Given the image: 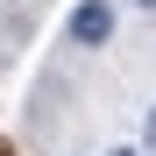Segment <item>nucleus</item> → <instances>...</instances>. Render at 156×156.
Returning <instances> with one entry per match:
<instances>
[{
	"instance_id": "1",
	"label": "nucleus",
	"mask_w": 156,
	"mask_h": 156,
	"mask_svg": "<svg viewBox=\"0 0 156 156\" xmlns=\"http://www.w3.org/2000/svg\"><path fill=\"white\" fill-rule=\"evenodd\" d=\"M107 36H114V7H107V0H78V7H71V43L78 50H99Z\"/></svg>"
},
{
	"instance_id": "2",
	"label": "nucleus",
	"mask_w": 156,
	"mask_h": 156,
	"mask_svg": "<svg viewBox=\"0 0 156 156\" xmlns=\"http://www.w3.org/2000/svg\"><path fill=\"white\" fill-rule=\"evenodd\" d=\"M142 142H149V156H156V107H149V121H142Z\"/></svg>"
},
{
	"instance_id": "3",
	"label": "nucleus",
	"mask_w": 156,
	"mask_h": 156,
	"mask_svg": "<svg viewBox=\"0 0 156 156\" xmlns=\"http://www.w3.org/2000/svg\"><path fill=\"white\" fill-rule=\"evenodd\" d=\"M135 7H156V0H135Z\"/></svg>"
},
{
	"instance_id": "4",
	"label": "nucleus",
	"mask_w": 156,
	"mask_h": 156,
	"mask_svg": "<svg viewBox=\"0 0 156 156\" xmlns=\"http://www.w3.org/2000/svg\"><path fill=\"white\" fill-rule=\"evenodd\" d=\"M114 156H135V149H114Z\"/></svg>"
}]
</instances>
